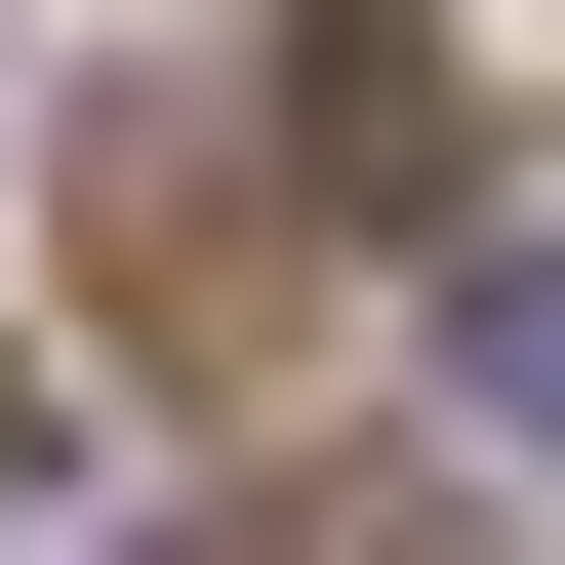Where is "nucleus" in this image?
<instances>
[{"instance_id": "nucleus-1", "label": "nucleus", "mask_w": 565, "mask_h": 565, "mask_svg": "<svg viewBox=\"0 0 565 565\" xmlns=\"http://www.w3.org/2000/svg\"><path fill=\"white\" fill-rule=\"evenodd\" d=\"M445 445L565 484V243H445Z\"/></svg>"}]
</instances>
